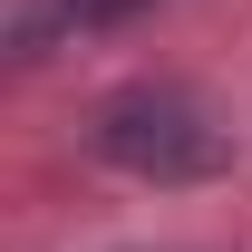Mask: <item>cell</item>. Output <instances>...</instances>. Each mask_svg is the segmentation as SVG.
Here are the masks:
<instances>
[{"mask_svg":"<svg viewBox=\"0 0 252 252\" xmlns=\"http://www.w3.org/2000/svg\"><path fill=\"white\" fill-rule=\"evenodd\" d=\"M97 146H107V165L146 175V185H204L233 165V126H214V107L185 88H136L97 117Z\"/></svg>","mask_w":252,"mask_h":252,"instance_id":"cell-1","label":"cell"},{"mask_svg":"<svg viewBox=\"0 0 252 252\" xmlns=\"http://www.w3.org/2000/svg\"><path fill=\"white\" fill-rule=\"evenodd\" d=\"M117 10H136V0H59L49 20H30V39H49V30H78V20H117Z\"/></svg>","mask_w":252,"mask_h":252,"instance_id":"cell-2","label":"cell"}]
</instances>
